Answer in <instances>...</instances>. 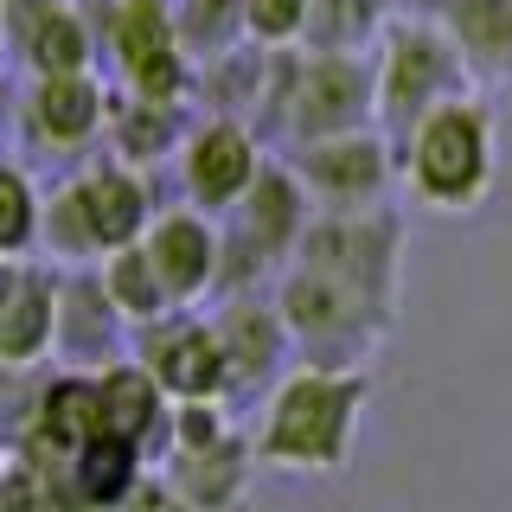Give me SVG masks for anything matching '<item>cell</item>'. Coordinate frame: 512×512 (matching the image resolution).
Segmentation results:
<instances>
[{"label":"cell","instance_id":"1","mask_svg":"<svg viewBox=\"0 0 512 512\" xmlns=\"http://www.w3.org/2000/svg\"><path fill=\"white\" fill-rule=\"evenodd\" d=\"M352 410H359V384H333V378H301L288 384L269 410V461L288 468H333L346 455L352 436Z\"/></svg>","mask_w":512,"mask_h":512},{"label":"cell","instance_id":"2","mask_svg":"<svg viewBox=\"0 0 512 512\" xmlns=\"http://www.w3.org/2000/svg\"><path fill=\"white\" fill-rule=\"evenodd\" d=\"M416 180L436 205H468L487 180V135L468 109H442L416 141Z\"/></svg>","mask_w":512,"mask_h":512},{"label":"cell","instance_id":"3","mask_svg":"<svg viewBox=\"0 0 512 512\" xmlns=\"http://www.w3.org/2000/svg\"><path fill=\"white\" fill-rule=\"evenodd\" d=\"M58 288L32 269H0V365H32L52 346Z\"/></svg>","mask_w":512,"mask_h":512},{"label":"cell","instance_id":"4","mask_svg":"<svg viewBox=\"0 0 512 512\" xmlns=\"http://www.w3.org/2000/svg\"><path fill=\"white\" fill-rule=\"evenodd\" d=\"M71 192H77V205H84V218H90L96 250H122L128 237L141 231V186L135 180H122V173H96V180L71 186Z\"/></svg>","mask_w":512,"mask_h":512},{"label":"cell","instance_id":"5","mask_svg":"<svg viewBox=\"0 0 512 512\" xmlns=\"http://www.w3.org/2000/svg\"><path fill=\"white\" fill-rule=\"evenodd\" d=\"M148 263H154V276H160L167 295H192V288L205 282V269H212V237L192 218H167L148 244Z\"/></svg>","mask_w":512,"mask_h":512},{"label":"cell","instance_id":"6","mask_svg":"<svg viewBox=\"0 0 512 512\" xmlns=\"http://www.w3.org/2000/svg\"><path fill=\"white\" fill-rule=\"evenodd\" d=\"M84 506H122L135 493V442L128 436H96L77 448V474H71Z\"/></svg>","mask_w":512,"mask_h":512},{"label":"cell","instance_id":"7","mask_svg":"<svg viewBox=\"0 0 512 512\" xmlns=\"http://www.w3.org/2000/svg\"><path fill=\"white\" fill-rule=\"evenodd\" d=\"M39 429H45V442H58V448L96 442L103 436V391H96L90 378H58L39 404Z\"/></svg>","mask_w":512,"mask_h":512},{"label":"cell","instance_id":"8","mask_svg":"<svg viewBox=\"0 0 512 512\" xmlns=\"http://www.w3.org/2000/svg\"><path fill=\"white\" fill-rule=\"evenodd\" d=\"M154 372H160L167 391L205 397L218 384V346L205 340V333H167V340L154 346Z\"/></svg>","mask_w":512,"mask_h":512},{"label":"cell","instance_id":"9","mask_svg":"<svg viewBox=\"0 0 512 512\" xmlns=\"http://www.w3.org/2000/svg\"><path fill=\"white\" fill-rule=\"evenodd\" d=\"M244 180H250V148H244V135L212 128V135L192 148V186H199L205 199H231V192H244Z\"/></svg>","mask_w":512,"mask_h":512},{"label":"cell","instance_id":"10","mask_svg":"<svg viewBox=\"0 0 512 512\" xmlns=\"http://www.w3.org/2000/svg\"><path fill=\"white\" fill-rule=\"evenodd\" d=\"M103 295L116 301V314H160V301H167V288H160L154 276V263H148V250H116L109 256V276H103Z\"/></svg>","mask_w":512,"mask_h":512},{"label":"cell","instance_id":"11","mask_svg":"<svg viewBox=\"0 0 512 512\" xmlns=\"http://www.w3.org/2000/svg\"><path fill=\"white\" fill-rule=\"evenodd\" d=\"M96 122V90L84 77H52V84L39 90V128L52 141H84Z\"/></svg>","mask_w":512,"mask_h":512},{"label":"cell","instance_id":"12","mask_svg":"<svg viewBox=\"0 0 512 512\" xmlns=\"http://www.w3.org/2000/svg\"><path fill=\"white\" fill-rule=\"evenodd\" d=\"M96 391H103V436H128V442H135L141 429L154 423V384L141 372L122 365V372H109Z\"/></svg>","mask_w":512,"mask_h":512},{"label":"cell","instance_id":"13","mask_svg":"<svg viewBox=\"0 0 512 512\" xmlns=\"http://www.w3.org/2000/svg\"><path fill=\"white\" fill-rule=\"evenodd\" d=\"M32 231H39V205H32V186L13 167H0V256L26 250Z\"/></svg>","mask_w":512,"mask_h":512},{"label":"cell","instance_id":"14","mask_svg":"<svg viewBox=\"0 0 512 512\" xmlns=\"http://www.w3.org/2000/svg\"><path fill=\"white\" fill-rule=\"evenodd\" d=\"M32 58L45 64L52 77H71L77 64H84V32H77V20H45L39 32H32Z\"/></svg>","mask_w":512,"mask_h":512},{"label":"cell","instance_id":"15","mask_svg":"<svg viewBox=\"0 0 512 512\" xmlns=\"http://www.w3.org/2000/svg\"><path fill=\"white\" fill-rule=\"evenodd\" d=\"M122 52L135 58V64H148L160 52V20H154V7H128V20H122Z\"/></svg>","mask_w":512,"mask_h":512},{"label":"cell","instance_id":"16","mask_svg":"<svg viewBox=\"0 0 512 512\" xmlns=\"http://www.w3.org/2000/svg\"><path fill=\"white\" fill-rule=\"evenodd\" d=\"M295 13H301V0H250V20L263 26V32H288V26H295Z\"/></svg>","mask_w":512,"mask_h":512},{"label":"cell","instance_id":"17","mask_svg":"<svg viewBox=\"0 0 512 512\" xmlns=\"http://www.w3.org/2000/svg\"><path fill=\"white\" fill-rule=\"evenodd\" d=\"M135 512H180V506H173L167 493H141V500H135Z\"/></svg>","mask_w":512,"mask_h":512},{"label":"cell","instance_id":"18","mask_svg":"<svg viewBox=\"0 0 512 512\" xmlns=\"http://www.w3.org/2000/svg\"><path fill=\"white\" fill-rule=\"evenodd\" d=\"M0 474H7V468H0Z\"/></svg>","mask_w":512,"mask_h":512}]
</instances>
